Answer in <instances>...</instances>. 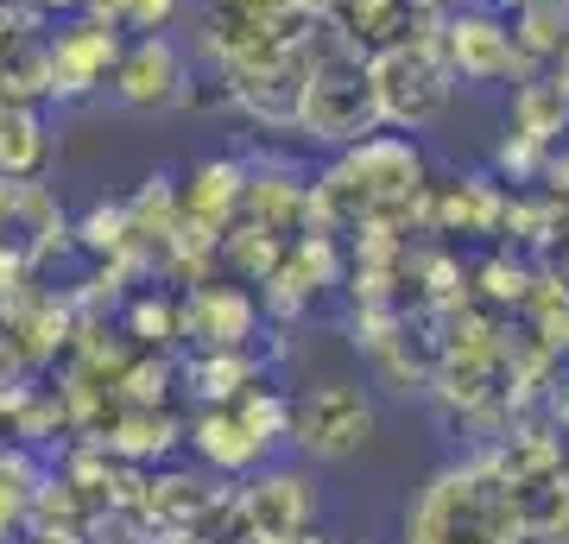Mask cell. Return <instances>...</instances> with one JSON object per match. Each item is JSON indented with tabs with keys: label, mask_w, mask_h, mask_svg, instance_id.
Segmentation results:
<instances>
[{
	"label": "cell",
	"mask_w": 569,
	"mask_h": 544,
	"mask_svg": "<svg viewBox=\"0 0 569 544\" xmlns=\"http://www.w3.org/2000/svg\"><path fill=\"white\" fill-rule=\"evenodd\" d=\"M406 544H519L512 494L481 449L443 463L418 487V501L406 506Z\"/></svg>",
	"instance_id": "6da1fadb"
},
{
	"label": "cell",
	"mask_w": 569,
	"mask_h": 544,
	"mask_svg": "<svg viewBox=\"0 0 569 544\" xmlns=\"http://www.w3.org/2000/svg\"><path fill=\"white\" fill-rule=\"evenodd\" d=\"M305 89H298V133L317 146H355L367 133H380V101H373V77H367V51L342 39L336 26L305 32Z\"/></svg>",
	"instance_id": "7a4b0ae2"
},
{
	"label": "cell",
	"mask_w": 569,
	"mask_h": 544,
	"mask_svg": "<svg viewBox=\"0 0 569 544\" xmlns=\"http://www.w3.org/2000/svg\"><path fill=\"white\" fill-rule=\"evenodd\" d=\"M367 77H373V101H380V127L418 133V127L443 121L456 101V77L443 70L430 39H399L367 51Z\"/></svg>",
	"instance_id": "3957f363"
},
{
	"label": "cell",
	"mask_w": 569,
	"mask_h": 544,
	"mask_svg": "<svg viewBox=\"0 0 569 544\" xmlns=\"http://www.w3.org/2000/svg\"><path fill=\"white\" fill-rule=\"evenodd\" d=\"M284 444L310 463H348L373 444V399L355 380H317L284 399Z\"/></svg>",
	"instance_id": "277c9868"
},
{
	"label": "cell",
	"mask_w": 569,
	"mask_h": 544,
	"mask_svg": "<svg viewBox=\"0 0 569 544\" xmlns=\"http://www.w3.org/2000/svg\"><path fill=\"white\" fill-rule=\"evenodd\" d=\"M317 532V482L305 468H253L228 487V538L234 544H284Z\"/></svg>",
	"instance_id": "5b68a950"
},
{
	"label": "cell",
	"mask_w": 569,
	"mask_h": 544,
	"mask_svg": "<svg viewBox=\"0 0 569 544\" xmlns=\"http://www.w3.org/2000/svg\"><path fill=\"white\" fill-rule=\"evenodd\" d=\"M430 44H437V58L456 82H507L526 63L519 44H512V26L488 7H443Z\"/></svg>",
	"instance_id": "8992f818"
},
{
	"label": "cell",
	"mask_w": 569,
	"mask_h": 544,
	"mask_svg": "<svg viewBox=\"0 0 569 544\" xmlns=\"http://www.w3.org/2000/svg\"><path fill=\"white\" fill-rule=\"evenodd\" d=\"M108 96L133 108V115H159L178 108L190 96V58L171 32H140L133 44H121V58L108 70Z\"/></svg>",
	"instance_id": "52a82bcc"
},
{
	"label": "cell",
	"mask_w": 569,
	"mask_h": 544,
	"mask_svg": "<svg viewBox=\"0 0 569 544\" xmlns=\"http://www.w3.org/2000/svg\"><path fill=\"white\" fill-rule=\"evenodd\" d=\"M253 329H260V298L247 285L197 279L178 298V343L190 348H253Z\"/></svg>",
	"instance_id": "ba28073f"
},
{
	"label": "cell",
	"mask_w": 569,
	"mask_h": 544,
	"mask_svg": "<svg viewBox=\"0 0 569 544\" xmlns=\"http://www.w3.org/2000/svg\"><path fill=\"white\" fill-rule=\"evenodd\" d=\"M114 58H121L114 26H102V20L63 26L58 39H51V51H44V96H58V101L96 96V89H108Z\"/></svg>",
	"instance_id": "9c48e42d"
},
{
	"label": "cell",
	"mask_w": 569,
	"mask_h": 544,
	"mask_svg": "<svg viewBox=\"0 0 569 544\" xmlns=\"http://www.w3.org/2000/svg\"><path fill=\"white\" fill-rule=\"evenodd\" d=\"M96 444L114 456V463L133 468H164L183 449V418L164 412V405H108V418L96 424Z\"/></svg>",
	"instance_id": "30bf717a"
},
{
	"label": "cell",
	"mask_w": 569,
	"mask_h": 544,
	"mask_svg": "<svg viewBox=\"0 0 569 544\" xmlns=\"http://www.w3.org/2000/svg\"><path fill=\"white\" fill-rule=\"evenodd\" d=\"M183 449H190L209 475H228V482L253 475V468L272 456V449H266L260 437L241 424V412H234L228 399L222 405H203V412H190V418H183Z\"/></svg>",
	"instance_id": "8fae6325"
},
{
	"label": "cell",
	"mask_w": 569,
	"mask_h": 544,
	"mask_svg": "<svg viewBox=\"0 0 569 544\" xmlns=\"http://www.w3.org/2000/svg\"><path fill=\"white\" fill-rule=\"evenodd\" d=\"M241 184H247V165L241 159H203L197 171H190V184L178 190L183 222L209 228V235L234 228V216H241Z\"/></svg>",
	"instance_id": "7c38bea8"
},
{
	"label": "cell",
	"mask_w": 569,
	"mask_h": 544,
	"mask_svg": "<svg viewBox=\"0 0 569 544\" xmlns=\"http://www.w3.org/2000/svg\"><path fill=\"white\" fill-rule=\"evenodd\" d=\"M44 165H51V133L39 101L0 108V184H39Z\"/></svg>",
	"instance_id": "4fadbf2b"
},
{
	"label": "cell",
	"mask_w": 569,
	"mask_h": 544,
	"mask_svg": "<svg viewBox=\"0 0 569 544\" xmlns=\"http://www.w3.org/2000/svg\"><path fill=\"white\" fill-rule=\"evenodd\" d=\"M418 20L406 0H329V26L342 32V39H355L361 51H380V44H399L411 39L406 26Z\"/></svg>",
	"instance_id": "5bb4252c"
},
{
	"label": "cell",
	"mask_w": 569,
	"mask_h": 544,
	"mask_svg": "<svg viewBox=\"0 0 569 544\" xmlns=\"http://www.w3.org/2000/svg\"><path fill=\"white\" fill-rule=\"evenodd\" d=\"M569 127V101H563V89L550 77H538V82H526L519 96H512V133L519 140H531V146H557V133Z\"/></svg>",
	"instance_id": "9a60e30c"
},
{
	"label": "cell",
	"mask_w": 569,
	"mask_h": 544,
	"mask_svg": "<svg viewBox=\"0 0 569 544\" xmlns=\"http://www.w3.org/2000/svg\"><path fill=\"white\" fill-rule=\"evenodd\" d=\"M121 336H133L140 348H171L178 343V298L171 291H140V298L127 304V317H121Z\"/></svg>",
	"instance_id": "2e32d148"
},
{
	"label": "cell",
	"mask_w": 569,
	"mask_h": 544,
	"mask_svg": "<svg viewBox=\"0 0 569 544\" xmlns=\"http://www.w3.org/2000/svg\"><path fill=\"white\" fill-rule=\"evenodd\" d=\"M178 7H183V0H121L114 13H121L133 32H164V26L178 20Z\"/></svg>",
	"instance_id": "e0dca14e"
},
{
	"label": "cell",
	"mask_w": 569,
	"mask_h": 544,
	"mask_svg": "<svg viewBox=\"0 0 569 544\" xmlns=\"http://www.w3.org/2000/svg\"><path fill=\"white\" fill-rule=\"evenodd\" d=\"M222 13H266V20H298L305 0H216Z\"/></svg>",
	"instance_id": "ac0fdd59"
},
{
	"label": "cell",
	"mask_w": 569,
	"mask_h": 544,
	"mask_svg": "<svg viewBox=\"0 0 569 544\" xmlns=\"http://www.w3.org/2000/svg\"><path fill=\"white\" fill-rule=\"evenodd\" d=\"M20 544H89V525H26Z\"/></svg>",
	"instance_id": "d6986e66"
},
{
	"label": "cell",
	"mask_w": 569,
	"mask_h": 544,
	"mask_svg": "<svg viewBox=\"0 0 569 544\" xmlns=\"http://www.w3.org/2000/svg\"><path fill=\"white\" fill-rule=\"evenodd\" d=\"M545 412H550V424H557V431H569V362L557 367V380H550V399H545Z\"/></svg>",
	"instance_id": "ffe728a7"
},
{
	"label": "cell",
	"mask_w": 569,
	"mask_h": 544,
	"mask_svg": "<svg viewBox=\"0 0 569 544\" xmlns=\"http://www.w3.org/2000/svg\"><path fill=\"white\" fill-rule=\"evenodd\" d=\"M550 82H557V89H563V101H569V39L557 44V77H550Z\"/></svg>",
	"instance_id": "44dd1931"
},
{
	"label": "cell",
	"mask_w": 569,
	"mask_h": 544,
	"mask_svg": "<svg viewBox=\"0 0 569 544\" xmlns=\"http://www.w3.org/2000/svg\"><path fill=\"white\" fill-rule=\"evenodd\" d=\"M406 7H411V13H443L449 0H406Z\"/></svg>",
	"instance_id": "7402d4cb"
},
{
	"label": "cell",
	"mask_w": 569,
	"mask_h": 544,
	"mask_svg": "<svg viewBox=\"0 0 569 544\" xmlns=\"http://www.w3.org/2000/svg\"><path fill=\"white\" fill-rule=\"evenodd\" d=\"M493 7H512V13H519V7H531V0H493Z\"/></svg>",
	"instance_id": "603a6c76"
}]
</instances>
